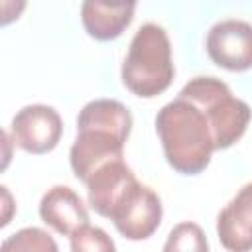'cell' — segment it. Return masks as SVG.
Segmentation results:
<instances>
[{
	"label": "cell",
	"instance_id": "11",
	"mask_svg": "<svg viewBox=\"0 0 252 252\" xmlns=\"http://www.w3.org/2000/svg\"><path fill=\"white\" fill-rule=\"evenodd\" d=\"M136 2H94L87 0L81 6V20L87 33L98 41L116 39L132 22Z\"/></svg>",
	"mask_w": 252,
	"mask_h": 252
},
{
	"label": "cell",
	"instance_id": "5",
	"mask_svg": "<svg viewBox=\"0 0 252 252\" xmlns=\"http://www.w3.org/2000/svg\"><path fill=\"white\" fill-rule=\"evenodd\" d=\"M161 215L163 209L159 195L152 187L136 181L122 197V201L114 207L110 220L124 238L146 240L158 230Z\"/></svg>",
	"mask_w": 252,
	"mask_h": 252
},
{
	"label": "cell",
	"instance_id": "8",
	"mask_svg": "<svg viewBox=\"0 0 252 252\" xmlns=\"http://www.w3.org/2000/svg\"><path fill=\"white\" fill-rule=\"evenodd\" d=\"M217 234L228 252L252 250V183H246L219 213Z\"/></svg>",
	"mask_w": 252,
	"mask_h": 252
},
{
	"label": "cell",
	"instance_id": "10",
	"mask_svg": "<svg viewBox=\"0 0 252 252\" xmlns=\"http://www.w3.org/2000/svg\"><path fill=\"white\" fill-rule=\"evenodd\" d=\"M134 171L126 165L124 159L106 163L94 175L85 183L87 185V195H89V205L100 215L110 219L114 207L122 201V197L128 193V189L136 183Z\"/></svg>",
	"mask_w": 252,
	"mask_h": 252
},
{
	"label": "cell",
	"instance_id": "6",
	"mask_svg": "<svg viewBox=\"0 0 252 252\" xmlns=\"http://www.w3.org/2000/svg\"><path fill=\"white\" fill-rule=\"evenodd\" d=\"M63 134V120L53 106L28 104L12 118V140L28 154L51 152Z\"/></svg>",
	"mask_w": 252,
	"mask_h": 252
},
{
	"label": "cell",
	"instance_id": "3",
	"mask_svg": "<svg viewBox=\"0 0 252 252\" xmlns=\"http://www.w3.org/2000/svg\"><path fill=\"white\" fill-rule=\"evenodd\" d=\"M173 75L175 67L167 32L154 22L140 26L122 63L124 87L136 96L154 98L171 85Z\"/></svg>",
	"mask_w": 252,
	"mask_h": 252
},
{
	"label": "cell",
	"instance_id": "1",
	"mask_svg": "<svg viewBox=\"0 0 252 252\" xmlns=\"http://www.w3.org/2000/svg\"><path fill=\"white\" fill-rule=\"evenodd\" d=\"M132 130L130 110L114 98H94L77 116V138L69 152L71 169L87 183L94 171L124 158V144Z\"/></svg>",
	"mask_w": 252,
	"mask_h": 252
},
{
	"label": "cell",
	"instance_id": "13",
	"mask_svg": "<svg viewBox=\"0 0 252 252\" xmlns=\"http://www.w3.org/2000/svg\"><path fill=\"white\" fill-rule=\"evenodd\" d=\"M161 252H209V242L197 222L183 220L169 230Z\"/></svg>",
	"mask_w": 252,
	"mask_h": 252
},
{
	"label": "cell",
	"instance_id": "7",
	"mask_svg": "<svg viewBox=\"0 0 252 252\" xmlns=\"http://www.w3.org/2000/svg\"><path fill=\"white\" fill-rule=\"evenodd\" d=\"M207 53L222 69H252V24L234 18L217 22L207 33Z\"/></svg>",
	"mask_w": 252,
	"mask_h": 252
},
{
	"label": "cell",
	"instance_id": "14",
	"mask_svg": "<svg viewBox=\"0 0 252 252\" xmlns=\"http://www.w3.org/2000/svg\"><path fill=\"white\" fill-rule=\"evenodd\" d=\"M71 252H116V244L100 226L87 224L71 236Z\"/></svg>",
	"mask_w": 252,
	"mask_h": 252
},
{
	"label": "cell",
	"instance_id": "12",
	"mask_svg": "<svg viewBox=\"0 0 252 252\" xmlns=\"http://www.w3.org/2000/svg\"><path fill=\"white\" fill-rule=\"evenodd\" d=\"M0 252H59L53 236L39 226H26L10 234Z\"/></svg>",
	"mask_w": 252,
	"mask_h": 252
},
{
	"label": "cell",
	"instance_id": "2",
	"mask_svg": "<svg viewBox=\"0 0 252 252\" xmlns=\"http://www.w3.org/2000/svg\"><path fill=\"white\" fill-rule=\"evenodd\" d=\"M156 130L167 163L185 175L201 173L215 152V140L205 114L189 100L175 96L156 116Z\"/></svg>",
	"mask_w": 252,
	"mask_h": 252
},
{
	"label": "cell",
	"instance_id": "4",
	"mask_svg": "<svg viewBox=\"0 0 252 252\" xmlns=\"http://www.w3.org/2000/svg\"><path fill=\"white\" fill-rule=\"evenodd\" d=\"M177 96L193 102L205 114L213 132L215 150H226L236 144L252 118L250 106L234 96L224 81L211 75L193 77Z\"/></svg>",
	"mask_w": 252,
	"mask_h": 252
},
{
	"label": "cell",
	"instance_id": "9",
	"mask_svg": "<svg viewBox=\"0 0 252 252\" xmlns=\"http://www.w3.org/2000/svg\"><path fill=\"white\" fill-rule=\"evenodd\" d=\"M39 217L55 232L73 236L89 224V211L83 199L67 185H53L39 201Z\"/></svg>",
	"mask_w": 252,
	"mask_h": 252
}]
</instances>
